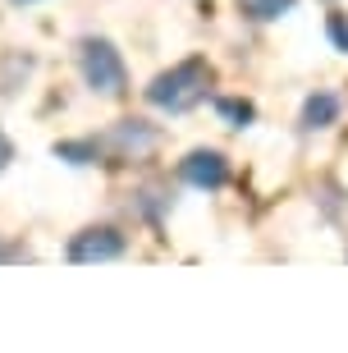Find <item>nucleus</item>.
I'll list each match as a JSON object with an SVG mask.
<instances>
[{
  "label": "nucleus",
  "instance_id": "obj_1",
  "mask_svg": "<svg viewBox=\"0 0 348 353\" xmlns=\"http://www.w3.org/2000/svg\"><path fill=\"white\" fill-rule=\"evenodd\" d=\"M207 88H211V65L193 55V60H179L174 69L156 74L152 88H147V101H152L156 110L183 115V110H193V105L207 97Z\"/></svg>",
  "mask_w": 348,
  "mask_h": 353
},
{
  "label": "nucleus",
  "instance_id": "obj_2",
  "mask_svg": "<svg viewBox=\"0 0 348 353\" xmlns=\"http://www.w3.org/2000/svg\"><path fill=\"white\" fill-rule=\"evenodd\" d=\"M78 69H83V83L101 97H119L129 88V69H124V55L115 51V41L105 37H83L78 46Z\"/></svg>",
  "mask_w": 348,
  "mask_h": 353
},
{
  "label": "nucleus",
  "instance_id": "obj_3",
  "mask_svg": "<svg viewBox=\"0 0 348 353\" xmlns=\"http://www.w3.org/2000/svg\"><path fill=\"white\" fill-rule=\"evenodd\" d=\"M115 257H124V234L110 230V225H92V230H83V234L69 239V262H78V266L115 262Z\"/></svg>",
  "mask_w": 348,
  "mask_h": 353
},
{
  "label": "nucleus",
  "instance_id": "obj_4",
  "mask_svg": "<svg viewBox=\"0 0 348 353\" xmlns=\"http://www.w3.org/2000/svg\"><path fill=\"white\" fill-rule=\"evenodd\" d=\"M179 174L193 183V188H220V183L229 179V161L220 157V152H211V147H197V152L183 157Z\"/></svg>",
  "mask_w": 348,
  "mask_h": 353
},
{
  "label": "nucleus",
  "instance_id": "obj_5",
  "mask_svg": "<svg viewBox=\"0 0 348 353\" xmlns=\"http://www.w3.org/2000/svg\"><path fill=\"white\" fill-rule=\"evenodd\" d=\"M105 143L115 147V152H119L124 161H129V157L138 161V157H147V152L156 147V129L147 124V119H119L115 129L105 133Z\"/></svg>",
  "mask_w": 348,
  "mask_h": 353
},
{
  "label": "nucleus",
  "instance_id": "obj_6",
  "mask_svg": "<svg viewBox=\"0 0 348 353\" xmlns=\"http://www.w3.org/2000/svg\"><path fill=\"white\" fill-rule=\"evenodd\" d=\"M335 119H339V97L335 92L307 97V105H303V129H330Z\"/></svg>",
  "mask_w": 348,
  "mask_h": 353
},
{
  "label": "nucleus",
  "instance_id": "obj_7",
  "mask_svg": "<svg viewBox=\"0 0 348 353\" xmlns=\"http://www.w3.org/2000/svg\"><path fill=\"white\" fill-rule=\"evenodd\" d=\"M238 10H243L247 19H257V23H271V19L294 10V0H238Z\"/></svg>",
  "mask_w": 348,
  "mask_h": 353
},
{
  "label": "nucleus",
  "instance_id": "obj_8",
  "mask_svg": "<svg viewBox=\"0 0 348 353\" xmlns=\"http://www.w3.org/2000/svg\"><path fill=\"white\" fill-rule=\"evenodd\" d=\"M28 74H32V60L28 55H5V65H0V92H14L19 79H28Z\"/></svg>",
  "mask_w": 348,
  "mask_h": 353
},
{
  "label": "nucleus",
  "instance_id": "obj_9",
  "mask_svg": "<svg viewBox=\"0 0 348 353\" xmlns=\"http://www.w3.org/2000/svg\"><path fill=\"white\" fill-rule=\"evenodd\" d=\"M55 157L69 165H92L96 161V143H55Z\"/></svg>",
  "mask_w": 348,
  "mask_h": 353
},
{
  "label": "nucleus",
  "instance_id": "obj_10",
  "mask_svg": "<svg viewBox=\"0 0 348 353\" xmlns=\"http://www.w3.org/2000/svg\"><path fill=\"white\" fill-rule=\"evenodd\" d=\"M216 110H220L225 119H229V129H243L247 119H252V105H247V101H234V97H220Z\"/></svg>",
  "mask_w": 348,
  "mask_h": 353
},
{
  "label": "nucleus",
  "instance_id": "obj_11",
  "mask_svg": "<svg viewBox=\"0 0 348 353\" xmlns=\"http://www.w3.org/2000/svg\"><path fill=\"white\" fill-rule=\"evenodd\" d=\"M330 41L339 51H348V14H330Z\"/></svg>",
  "mask_w": 348,
  "mask_h": 353
},
{
  "label": "nucleus",
  "instance_id": "obj_12",
  "mask_svg": "<svg viewBox=\"0 0 348 353\" xmlns=\"http://www.w3.org/2000/svg\"><path fill=\"white\" fill-rule=\"evenodd\" d=\"M10 161H14V143L5 138V129H0V174L10 170Z\"/></svg>",
  "mask_w": 348,
  "mask_h": 353
},
{
  "label": "nucleus",
  "instance_id": "obj_13",
  "mask_svg": "<svg viewBox=\"0 0 348 353\" xmlns=\"http://www.w3.org/2000/svg\"><path fill=\"white\" fill-rule=\"evenodd\" d=\"M14 5H32V0H14Z\"/></svg>",
  "mask_w": 348,
  "mask_h": 353
}]
</instances>
